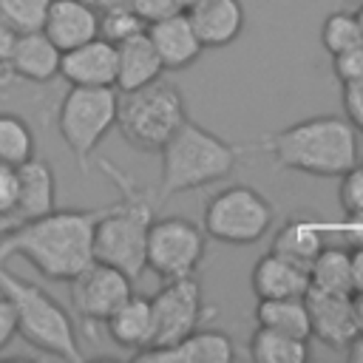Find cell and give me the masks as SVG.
<instances>
[{
	"label": "cell",
	"instance_id": "obj_1",
	"mask_svg": "<svg viewBox=\"0 0 363 363\" xmlns=\"http://www.w3.org/2000/svg\"><path fill=\"white\" fill-rule=\"evenodd\" d=\"M105 207L48 210L0 238V261L26 258L40 275L68 281L94 261V227Z\"/></svg>",
	"mask_w": 363,
	"mask_h": 363
},
{
	"label": "cell",
	"instance_id": "obj_2",
	"mask_svg": "<svg viewBox=\"0 0 363 363\" xmlns=\"http://www.w3.org/2000/svg\"><path fill=\"white\" fill-rule=\"evenodd\" d=\"M252 150L267 153L278 167L306 176L337 179L360 162L357 130L343 116H309L275 133H264Z\"/></svg>",
	"mask_w": 363,
	"mask_h": 363
},
{
	"label": "cell",
	"instance_id": "obj_3",
	"mask_svg": "<svg viewBox=\"0 0 363 363\" xmlns=\"http://www.w3.org/2000/svg\"><path fill=\"white\" fill-rule=\"evenodd\" d=\"M99 167L119 187V199L105 204L94 227V258L122 269L136 281L145 272V241L147 227L156 218V196H150V190L139 187L133 176L113 167L111 162H99Z\"/></svg>",
	"mask_w": 363,
	"mask_h": 363
},
{
	"label": "cell",
	"instance_id": "obj_4",
	"mask_svg": "<svg viewBox=\"0 0 363 363\" xmlns=\"http://www.w3.org/2000/svg\"><path fill=\"white\" fill-rule=\"evenodd\" d=\"M238 153L241 147L230 145L227 139L187 116L159 150L162 176L156 204H164L179 193H190L227 179L238 164Z\"/></svg>",
	"mask_w": 363,
	"mask_h": 363
},
{
	"label": "cell",
	"instance_id": "obj_5",
	"mask_svg": "<svg viewBox=\"0 0 363 363\" xmlns=\"http://www.w3.org/2000/svg\"><path fill=\"white\" fill-rule=\"evenodd\" d=\"M0 295H6V301L11 303L17 315V329L26 343L60 360H85L74 320L65 306L57 303L51 292H45L40 284L6 269V261H0Z\"/></svg>",
	"mask_w": 363,
	"mask_h": 363
},
{
	"label": "cell",
	"instance_id": "obj_6",
	"mask_svg": "<svg viewBox=\"0 0 363 363\" xmlns=\"http://www.w3.org/2000/svg\"><path fill=\"white\" fill-rule=\"evenodd\" d=\"M184 119H187V105L182 91L159 77L150 85L119 91L113 128L133 150L159 153L162 145L179 130Z\"/></svg>",
	"mask_w": 363,
	"mask_h": 363
},
{
	"label": "cell",
	"instance_id": "obj_7",
	"mask_svg": "<svg viewBox=\"0 0 363 363\" xmlns=\"http://www.w3.org/2000/svg\"><path fill=\"white\" fill-rule=\"evenodd\" d=\"M116 99L113 85H71L57 108V130L82 173H88L91 156L116 125Z\"/></svg>",
	"mask_w": 363,
	"mask_h": 363
},
{
	"label": "cell",
	"instance_id": "obj_8",
	"mask_svg": "<svg viewBox=\"0 0 363 363\" xmlns=\"http://www.w3.org/2000/svg\"><path fill=\"white\" fill-rule=\"evenodd\" d=\"M272 221L275 207L261 190L250 184H230L210 196V201L204 204L201 230L213 241L247 247L261 241L272 230Z\"/></svg>",
	"mask_w": 363,
	"mask_h": 363
},
{
	"label": "cell",
	"instance_id": "obj_9",
	"mask_svg": "<svg viewBox=\"0 0 363 363\" xmlns=\"http://www.w3.org/2000/svg\"><path fill=\"white\" fill-rule=\"evenodd\" d=\"M204 255L207 233L201 230V224L182 216H164L150 221L145 241V269L156 272L162 281L196 275Z\"/></svg>",
	"mask_w": 363,
	"mask_h": 363
},
{
	"label": "cell",
	"instance_id": "obj_10",
	"mask_svg": "<svg viewBox=\"0 0 363 363\" xmlns=\"http://www.w3.org/2000/svg\"><path fill=\"white\" fill-rule=\"evenodd\" d=\"M65 284L71 295V309L88 329L102 326L105 318L133 292L130 275L96 258L88 267H82L74 278H68Z\"/></svg>",
	"mask_w": 363,
	"mask_h": 363
},
{
	"label": "cell",
	"instance_id": "obj_11",
	"mask_svg": "<svg viewBox=\"0 0 363 363\" xmlns=\"http://www.w3.org/2000/svg\"><path fill=\"white\" fill-rule=\"evenodd\" d=\"M150 309H153V343L147 349L182 340L199 326L204 315L199 278L187 275V278L164 281V286L150 298Z\"/></svg>",
	"mask_w": 363,
	"mask_h": 363
},
{
	"label": "cell",
	"instance_id": "obj_12",
	"mask_svg": "<svg viewBox=\"0 0 363 363\" xmlns=\"http://www.w3.org/2000/svg\"><path fill=\"white\" fill-rule=\"evenodd\" d=\"M303 301L309 312V337L320 340L329 349H346V343L357 335L352 295H335L309 286Z\"/></svg>",
	"mask_w": 363,
	"mask_h": 363
},
{
	"label": "cell",
	"instance_id": "obj_13",
	"mask_svg": "<svg viewBox=\"0 0 363 363\" xmlns=\"http://www.w3.org/2000/svg\"><path fill=\"white\" fill-rule=\"evenodd\" d=\"M235 346L227 332L218 329H193L176 343L156 346V349H142L133 354V360H156V363H227L233 360Z\"/></svg>",
	"mask_w": 363,
	"mask_h": 363
},
{
	"label": "cell",
	"instance_id": "obj_14",
	"mask_svg": "<svg viewBox=\"0 0 363 363\" xmlns=\"http://www.w3.org/2000/svg\"><path fill=\"white\" fill-rule=\"evenodd\" d=\"M60 77L68 85H113L116 82V45L94 37L88 43H79L60 57Z\"/></svg>",
	"mask_w": 363,
	"mask_h": 363
},
{
	"label": "cell",
	"instance_id": "obj_15",
	"mask_svg": "<svg viewBox=\"0 0 363 363\" xmlns=\"http://www.w3.org/2000/svg\"><path fill=\"white\" fill-rule=\"evenodd\" d=\"M145 34L150 37V43H153L164 71H184V68H190L201 57V51H204L201 40L193 31V23H190L187 11H176L170 17L147 23Z\"/></svg>",
	"mask_w": 363,
	"mask_h": 363
},
{
	"label": "cell",
	"instance_id": "obj_16",
	"mask_svg": "<svg viewBox=\"0 0 363 363\" xmlns=\"http://www.w3.org/2000/svg\"><path fill=\"white\" fill-rule=\"evenodd\" d=\"M196 37L204 48H227L233 45L247 23L241 0H201L190 9H184Z\"/></svg>",
	"mask_w": 363,
	"mask_h": 363
},
{
	"label": "cell",
	"instance_id": "obj_17",
	"mask_svg": "<svg viewBox=\"0 0 363 363\" xmlns=\"http://www.w3.org/2000/svg\"><path fill=\"white\" fill-rule=\"evenodd\" d=\"M43 34L60 51H68L79 43L99 37V11L82 0H51L45 11Z\"/></svg>",
	"mask_w": 363,
	"mask_h": 363
},
{
	"label": "cell",
	"instance_id": "obj_18",
	"mask_svg": "<svg viewBox=\"0 0 363 363\" xmlns=\"http://www.w3.org/2000/svg\"><path fill=\"white\" fill-rule=\"evenodd\" d=\"M250 286L255 298H295L309 289V267L295 264L278 252H267L255 261L250 272Z\"/></svg>",
	"mask_w": 363,
	"mask_h": 363
},
{
	"label": "cell",
	"instance_id": "obj_19",
	"mask_svg": "<svg viewBox=\"0 0 363 363\" xmlns=\"http://www.w3.org/2000/svg\"><path fill=\"white\" fill-rule=\"evenodd\" d=\"M105 332L108 337L128 349L130 354L147 349L153 343V309H150V298L130 292L108 318H105Z\"/></svg>",
	"mask_w": 363,
	"mask_h": 363
},
{
	"label": "cell",
	"instance_id": "obj_20",
	"mask_svg": "<svg viewBox=\"0 0 363 363\" xmlns=\"http://www.w3.org/2000/svg\"><path fill=\"white\" fill-rule=\"evenodd\" d=\"M60 57L62 51L40 31H26L17 37L14 51L9 57V68L14 77L34 82V85H45L54 77H60Z\"/></svg>",
	"mask_w": 363,
	"mask_h": 363
},
{
	"label": "cell",
	"instance_id": "obj_21",
	"mask_svg": "<svg viewBox=\"0 0 363 363\" xmlns=\"http://www.w3.org/2000/svg\"><path fill=\"white\" fill-rule=\"evenodd\" d=\"M57 207V179L48 162L31 156L23 164H17V201L14 213L20 221L37 218Z\"/></svg>",
	"mask_w": 363,
	"mask_h": 363
},
{
	"label": "cell",
	"instance_id": "obj_22",
	"mask_svg": "<svg viewBox=\"0 0 363 363\" xmlns=\"http://www.w3.org/2000/svg\"><path fill=\"white\" fill-rule=\"evenodd\" d=\"M162 74H164V65L145 31L116 43V82H113L116 91H133V88L150 85Z\"/></svg>",
	"mask_w": 363,
	"mask_h": 363
},
{
	"label": "cell",
	"instance_id": "obj_23",
	"mask_svg": "<svg viewBox=\"0 0 363 363\" xmlns=\"http://www.w3.org/2000/svg\"><path fill=\"white\" fill-rule=\"evenodd\" d=\"M326 238H323V230L320 224L309 221V218H289L275 235H272V250L269 252H278L295 264H303L309 267L312 258L323 250Z\"/></svg>",
	"mask_w": 363,
	"mask_h": 363
},
{
	"label": "cell",
	"instance_id": "obj_24",
	"mask_svg": "<svg viewBox=\"0 0 363 363\" xmlns=\"http://www.w3.org/2000/svg\"><path fill=\"white\" fill-rule=\"evenodd\" d=\"M255 323L309 340V312L303 295L295 298H261L255 306Z\"/></svg>",
	"mask_w": 363,
	"mask_h": 363
},
{
	"label": "cell",
	"instance_id": "obj_25",
	"mask_svg": "<svg viewBox=\"0 0 363 363\" xmlns=\"http://www.w3.org/2000/svg\"><path fill=\"white\" fill-rule=\"evenodd\" d=\"M309 286L312 289H323V292H335V295H352V258L346 247H329L323 244V250L312 258L309 264Z\"/></svg>",
	"mask_w": 363,
	"mask_h": 363
},
{
	"label": "cell",
	"instance_id": "obj_26",
	"mask_svg": "<svg viewBox=\"0 0 363 363\" xmlns=\"http://www.w3.org/2000/svg\"><path fill=\"white\" fill-rule=\"evenodd\" d=\"M250 354L258 363H306L309 360V340L292 337L267 326H255L250 337Z\"/></svg>",
	"mask_w": 363,
	"mask_h": 363
},
{
	"label": "cell",
	"instance_id": "obj_27",
	"mask_svg": "<svg viewBox=\"0 0 363 363\" xmlns=\"http://www.w3.org/2000/svg\"><path fill=\"white\" fill-rule=\"evenodd\" d=\"M34 153H37V142L31 125L11 111H0V162L17 167Z\"/></svg>",
	"mask_w": 363,
	"mask_h": 363
},
{
	"label": "cell",
	"instance_id": "obj_28",
	"mask_svg": "<svg viewBox=\"0 0 363 363\" xmlns=\"http://www.w3.org/2000/svg\"><path fill=\"white\" fill-rule=\"evenodd\" d=\"M320 43H323L329 57H337V54L360 45L363 43V31H360V23H357L354 11H332V14H326V20L320 26Z\"/></svg>",
	"mask_w": 363,
	"mask_h": 363
},
{
	"label": "cell",
	"instance_id": "obj_29",
	"mask_svg": "<svg viewBox=\"0 0 363 363\" xmlns=\"http://www.w3.org/2000/svg\"><path fill=\"white\" fill-rule=\"evenodd\" d=\"M145 28H147V23L130 6H113V9L99 11V37L113 45L133 34H142Z\"/></svg>",
	"mask_w": 363,
	"mask_h": 363
},
{
	"label": "cell",
	"instance_id": "obj_30",
	"mask_svg": "<svg viewBox=\"0 0 363 363\" xmlns=\"http://www.w3.org/2000/svg\"><path fill=\"white\" fill-rule=\"evenodd\" d=\"M51 0H0V17L17 31H40Z\"/></svg>",
	"mask_w": 363,
	"mask_h": 363
},
{
	"label": "cell",
	"instance_id": "obj_31",
	"mask_svg": "<svg viewBox=\"0 0 363 363\" xmlns=\"http://www.w3.org/2000/svg\"><path fill=\"white\" fill-rule=\"evenodd\" d=\"M340 187H337V201L343 207V213L352 221H363V164L357 162L354 167H349L346 173L337 176Z\"/></svg>",
	"mask_w": 363,
	"mask_h": 363
},
{
	"label": "cell",
	"instance_id": "obj_32",
	"mask_svg": "<svg viewBox=\"0 0 363 363\" xmlns=\"http://www.w3.org/2000/svg\"><path fill=\"white\" fill-rule=\"evenodd\" d=\"M332 68H335V77L340 85H357L363 82V43L332 57Z\"/></svg>",
	"mask_w": 363,
	"mask_h": 363
},
{
	"label": "cell",
	"instance_id": "obj_33",
	"mask_svg": "<svg viewBox=\"0 0 363 363\" xmlns=\"http://www.w3.org/2000/svg\"><path fill=\"white\" fill-rule=\"evenodd\" d=\"M128 6H130L145 23H156V20H162V17H170V14H176V11H184V9H179L176 0H130Z\"/></svg>",
	"mask_w": 363,
	"mask_h": 363
},
{
	"label": "cell",
	"instance_id": "obj_34",
	"mask_svg": "<svg viewBox=\"0 0 363 363\" xmlns=\"http://www.w3.org/2000/svg\"><path fill=\"white\" fill-rule=\"evenodd\" d=\"M343 108L346 119L357 133H363V82L357 85H343Z\"/></svg>",
	"mask_w": 363,
	"mask_h": 363
},
{
	"label": "cell",
	"instance_id": "obj_35",
	"mask_svg": "<svg viewBox=\"0 0 363 363\" xmlns=\"http://www.w3.org/2000/svg\"><path fill=\"white\" fill-rule=\"evenodd\" d=\"M17 201V167L0 162V213L14 210Z\"/></svg>",
	"mask_w": 363,
	"mask_h": 363
},
{
	"label": "cell",
	"instance_id": "obj_36",
	"mask_svg": "<svg viewBox=\"0 0 363 363\" xmlns=\"http://www.w3.org/2000/svg\"><path fill=\"white\" fill-rule=\"evenodd\" d=\"M20 335L17 329V315L11 309V303L6 301V295H0V352Z\"/></svg>",
	"mask_w": 363,
	"mask_h": 363
},
{
	"label": "cell",
	"instance_id": "obj_37",
	"mask_svg": "<svg viewBox=\"0 0 363 363\" xmlns=\"http://www.w3.org/2000/svg\"><path fill=\"white\" fill-rule=\"evenodd\" d=\"M17 37H20V34L0 17V65H9V57H11V51H14Z\"/></svg>",
	"mask_w": 363,
	"mask_h": 363
},
{
	"label": "cell",
	"instance_id": "obj_38",
	"mask_svg": "<svg viewBox=\"0 0 363 363\" xmlns=\"http://www.w3.org/2000/svg\"><path fill=\"white\" fill-rule=\"evenodd\" d=\"M352 295L354 292H363V244H357L352 252Z\"/></svg>",
	"mask_w": 363,
	"mask_h": 363
},
{
	"label": "cell",
	"instance_id": "obj_39",
	"mask_svg": "<svg viewBox=\"0 0 363 363\" xmlns=\"http://www.w3.org/2000/svg\"><path fill=\"white\" fill-rule=\"evenodd\" d=\"M346 360H352V363H363V332H357L349 343H346Z\"/></svg>",
	"mask_w": 363,
	"mask_h": 363
},
{
	"label": "cell",
	"instance_id": "obj_40",
	"mask_svg": "<svg viewBox=\"0 0 363 363\" xmlns=\"http://www.w3.org/2000/svg\"><path fill=\"white\" fill-rule=\"evenodd\" d=\"M352 312H354V326L357 332H363V292L352 295Z\"/></svg>",
	"mask_w": 363,
	"mask_h": 363
},
{
	"label": "cell",
	"instance_id": "obj_41",
	"mask_svg": "<svg viewBox=\"0 0 363 363\" xmlns=\"http://www.w3.org/2000/svg\"><path fill=\"white\" fill-rule=\"evenodd\" d=\"M82 3H88L96 11H105V9H113V6H128L130 0H82Z\"/></svg>",
	"mask_w": 363,
	"mask_h": 363
},
{
	"label": "cell",
	"instance_id": "obj_42",
	"mask_svg": "<svg viewBox=\"0 0 363 363\" xmlns=\"http://www.w3.org/2000/svg\"><path fill=\"white\" fill-rule=\"evenodd\" d=\"M179 3V9H190V6H196V3H201V0H176Z\"/></svg>",
	"mask_w": 363,
	"mask_h": 363
},
{
	"label": "cell",
	"instance_id": "obj_43",
	"mask_svg": "<svg viewBox=\"0 0 363 363\" xmlns=\"http://www.w3.org/2000/svg\"><path fill=\"white\" fill-rule=\"evenodd\" d=\"M354 17H357V23H360V31H363V3H360V9L354 11Z\"/></svg>",
	"mask_w": 363,
	"mask_h": 363
}]
</instances>
